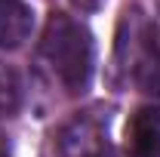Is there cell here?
Wrapping results in <instances>:
<instances>
[{
	"instance_id": "obj_1",
	"label": "cell",
	"mask_w": 160,
	"mask_h": 157,
	"mask_svg": "<svg viewBox=\"0 0 160 157\" xmlns=\"http://www.w3.org/2000/svg\"><path fill=\"white\" fill-rule=\"evenodd\" d=\"M40 59L52 71V77L65 86V93L77 96L89 86L96 68V43L83 22L71 19L68 13H52L43 28Z\"/></svg>"
},
{
	"instance_id": "obj_2",
	"label": "cell",
	"mask_w": 160,
	"mask_h": 157,
	"mask_svg": "<svg viewBox=\"0 0 160 157\" xmlns=\"http://www.w3.org/2000/svg\"><path fill=\"white\" fill-rule=\"evenodd\" d=\"M108 123L111 114L105 105H92L86 111H77L56 136L62 157H99L108 151Z\"/></svg>"
},
{
	"instance_id": "obj_3",
	"label": "cell",
	"mask_w": 160,
	"mask_h": 157,
	"mask_svg": "<svg viewBox=\"0 0 160 157\" xmlns=\"http://www.w3.org/2000/svg\"><path fill=\"white\" fill-rule=\"evenodd\" d=\"M126 151L129 157H160V108L142 105L126 123Z\"/></svg>"
},
{
	"instance_id": "obj_4",
	"label": "cell",
	"mask_w": 160,
	"mask_h": 157,
	"mask_svg": "<svg viewBox=\"0 0 160 157\" xmlns=\"http://www.w3.org/2000/svg\"><path fill=\"white\" fill-rule=\"evenodd\" d=\"M34 31V9L28 0H0V49H19Z\"/></svg>"
},
{
	"instance_id": "obj_5",
	"label": "cell",
	"mask_w": 160,
	"mask_h": 157,
	"mask_svg": "<svg viewBox=\"0 0 160 157\" xmlns=\"http://www.w3.org/2000/svg\"><path fill=\"white\" fill-rule=\"evenodd\" d=\"M22 105V80L19 74L0 59V117L16 114Z\"/></svg>"
},
{
	"instance_id": "obj_6",
	"label": "cell",
	"mask_w": 160,
	"mask_h": 157,
	"mask_svg": "<svg viewBox=\"0 0 160 157\" xmlns=\"http://www.w3.org/2000/svg\"><path fill=\"white\" fill-rule=\"evenodd\" d=\"M0 157H12V148H9V139H6V133L0 129Z\"/></svg>"
},
{
	"instance_id": "obj_7",
	"label": "cell",
	"mask_w": 160,
	"mask_h": 157,
	"mask_svg": "<svg viewBox=\"0 0 160 157\" xmlns=\"http://www.w3.org/2000/svg\"><path fill=\"white\" fill-rule=\"evenodd\" d=\"M99 157H123V154H117V151H111V148H108V151H102Z\"/></svg>"
}]
</instances>
